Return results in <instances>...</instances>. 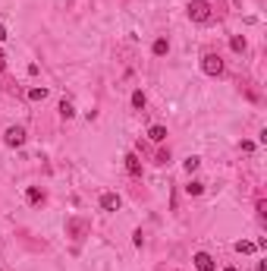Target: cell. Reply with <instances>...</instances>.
<instances>
[{
	"instance_id": "obj_1",
	"label": "cell",
	"mask_w": 267,
	"mask_h": 271,
	"mask_svg": "<svg viewBox=\"0 0 267 271\" xmlns=\"http://www.w3.org/2000/svg\"><path fill=\"white\" fill-rule=\"evenodd\" d=\"M211 3L208 0H192V3H189V19L192 22H211Z\"/></svg>"
},
{
	"instance_id": "obj_2",
	"label": "cell",
	"mask_w": 267,
	"mask_h": 271,
	"mask_svg": "<svg viewBox=\"0 0 267 271\" xmlns=\"http://www.w3.org/2000/svg\"><path fill=\"white\" fill-rule=\"evenodd\" d=\"M201 70L208 73V76H220V73H223L220 54H204V57H201Z\"/></svg>"
},
{
	"instance_id": "obj_3",
	"label": "cell",
	"mask_w": 267,
	"mask_h": 271,
	"mask_svg": "<svg viewBox=\"0 0 267 271\" xmlns=\"http://www.w3.org/2000/svg\"><path fill=\"white\" fill-rule=\"evenodd\" d=\"M3 142H6L10 148L25 145V130H22V126H10V130H6V136H3Z\"/></svg>"
},
{
	"instance_id": "obj_4",
	"label": "cell",
	"mask_w": 267,
	"mask_h": 271,
	"mask_svg": "<svg viewBox=\"0 0 267 271\" xmlns=\"http://www.w3.org/2000/svg\"><path fill=\"white\" fill-rule=\"evenodd\" d=\"M101 208L104 211H119L123 208V199H119L116 192H104V196H101Z\"/></svg>"
},
{
	"instance_id": "obj_5",
	"label": "cell",
	"mask_w": 267,
	"mask_h": 271,
	"mask_svg": "<svg viewBox=\"0 0 267 271\" xmlns=\"http://www.w3.org/2000/svg\"><path fill=\"white\" fill-rule=\"evenodd\" d=\"M195 268L198 271H214V268H217V265H214V256H211V252H195Z\"/></svg>"
},
{
	"instance_id": "obj_6",
	"label": "cell",
	"mask_w": 267,
	"mask_h": 271,
	"mask_svg": "<svg viewBox=\"0 0 267 271\" xmlns=\"http://www.w3.org/2000/svg\"><path fill=\"white\" fill-rule=\"evenodd\" d=\"M126 171L132 174V177H142V161H139V155H132V151L126 155Z\"/></svg>"
},
{
	"instance_id": "obj_7",
	"label": "cell",
	"mask_w": 267,
	"mask_h": 271,
	"mask_svg": "<svg viewBox=\"0 0 267 271\" xmlns=\"http://www.w3.org/2000/svg\"><path fill=\"white\" fill-rule=\"evenodd\" d=\"M25 199H29V205H41V202H44V192H41L38 186H29V189H25Z\"/></svg>"
},
{
	"instance_id": "obj_8",
	"label": "cell",
	"mask_w": 267,
	"mask_h": 271,
	"mask_svg": "<svg viewBox=\"0 0 267 271\" xmlns=\"http://www.w3.org/2000/svg\"><path fill=\"white\" fill-rule=\"evenodd\" d=\"M148 139L151 142H163V139H167V126H151V130H148Z\"/></svg>"
},
{
	"instance_id": "obj_9",
	"label": "cell",
	"mask_w": 267,
	"mask_h": 271,
	"mask_svg": "<svg viewBox=\"0 0 267 271\" xmlns=\"http://www.w3.org/2000/svg\"><path fill=\"white\" fill-rule=\"evenodd\" d=\"M60 117H63V120H70V117H76V107H73V101H60Z\"/></svg>"
},
{
	"instance_id": "obj_10",
	"label": "cell",
	"mask_w": 267,
	"mask_h": 271,
	"mask_svg": "<svg viewBox=\"0 0 267 271\" xmlns=\"http://www.w3.org/2000/svg\"><path fill=\"white\" fill-rule=\"evenodd\" d=\"M154 57H163V54H167V50H170V41L167 38H157V41H154Z\"/></svg>"
},
{
	"instance_id": "obj_11",
	"label": "cell",
	"mask_w": 267,
	"mask_h": 271,
	"mask_svg": "<svg viewBox=\"0 0 267 271\" xmlns=\"http://www.w3.org/2000/svg\"><path fill=\"white\" fill-rule=\"evenodd\" d=\"M44 98H47V89H44V86L29 89V101H44Z\"/></svg>"
},
{
	"instance_id": "obj_12",
	"label": "cell",
	"mask_w": 267,
	"mask_h": 271,
	"mask_svg": "<svg viewBox=\"0 0 267 271\" xmlns=\"http://www.w3.org/2000/svg\"><path fill=\"white\" fill-rule=\"evenodd\" d=\"M229 47L236 50V54H242V50H245V38H242V35H232V38H229Z\"/></svg>"
},
{
	"instance_id": "obj_13",
	"label": "cell",
	"mask_w": 267,
	"mask_h": 271,
	"mask_svg": "<svg viewBox=\"0 0 267 271\" xmlns=\"http://www.w3.org/2000/svg\"><path fill=\"white\" fill-rule=\"evenodd\" d=\"M258 246H255V243H248V240H239L236 243V252H242V256H248V252H255Z\"/></svg>"
},
{
	"instance_id": "obj_14",
	"label": "cell",
	"mask_w": 267,
	"mask_h": 271,
	"mask_svg": "<svg viewBox=\"0 0 267 271\" xmlns=\"http://www.w3.org/2000/svg\"><path fill=\"white\" fill-rule=\"evenodd\" d=\"M186 192H189V196H201V192H204V183H198V180H192V183L186 186Z\"/></svg>"
},
{
	"instance_id": "obj_15",
	"label": "cell",
	"mask_w": 267,
	"mask_h": 271,
	"mask_svg": "<svg viewBox=\"0 0 267 271\" xmlns=\"http://www.w3.org/2000/svg\"><path fill=\"white\" fill-rule=\"evenodd\" d=\"M132 107H135V111H142V107H145V91L142 89L132 91Z\"/></svg>"
},
{
	"instance_id": "obj_16",
	"label": "cell",
	"mask_w": 267,
	"mask_h": 271,
	"mask_svg": "<svg viewBox=\"0 0 267 271\" xmlns=\"http://www.w3.org/2000/svg\"><path fill=\"white\" fill-rule=\"evenodd\" d=\"M198 167H201V161H198V158H189V161H186V171H189V174H195Z\"/></svg>"
},
{
	"instance_id": "obj_17",
	"label": "cell",
	"mask_w": 267,
	"mask_h": 271,
	"mask_svg": "<svg viewBox=\"0 0 267 271\" xmlns=\"http://www.w3.org/2000/svg\"><path fill=\"white\" fill-rule=\"evenodd\" d=\"M132 243H135V246H142V243H145V233L135 230V233H132Z\"/></svg>"
},
{
	"instance_id": "obj_18",
	"label": "cell",
	"mask_w": 267,
	"mask_h": 271,
	"mask_svg": "<svg viewBox=\"0 0 267 271\" xmlns=\"http://www.w3.org/2000/svg\"><path fill=\"white\" fill-rule=\"evenodd\" d=\"M157 164H170V151H160V155H157Z\"/></svg>"
},
{
	"instance_id": "obj_19",
	"label": "cell",
	"mask_w": 267,
	"mask_h": 271,
	"mask_svg": "<svg viewBox=\"0 0 267 271\" xmlns=\"http://www.w3.org/2000/svg\"><path fill=\"white\" fill-rule=\"evenodd\" d=\"M258 215H261V218L267 215V202H264V199H258Z\"/></svg>"
},
{
	"instance_id": "obj_20",
	"label": "cell",
	"mask_w": 267,
	"mask_h": 271,
	"mask_svg": "<svg viewBox=\"0 0 267 271\" xmlns=\"http://www.w3.org/2000/svg\"><path fill=\"white\" fill-rule=\"evenodd\" d=\"M3 70H6V54L0 50V73H3Z\"/></svg>"
},
{
	"instance_id": "obj_21",
	"label": "cell",
	"mask_w": 267,
	"mask_h": 271,
	"mask_svg": "<svg viewBox=\"0 0 267 271\" xmlns=\"http://www.w3.org/2000/svg\"><path fill=\"white\" fill-rule=\"evenodd\" d=\"M10 35H6V25H0V41H6Z\"/></svg>"
},
{
	"instance_id": "obj_22",
	"label": "cell",
	"mask_w": 267,
	"mask_h": 271,
	"mask_svg": "<svg viewBox=\"0 0 267 271\" xmlns=\"http://www.w3.org/2000/svg\"><path fill=\"white\" fill-rule=\"evenodd\" d=\"M223 271H236V268H223Z\"/></svg>"
}]
</instances>
